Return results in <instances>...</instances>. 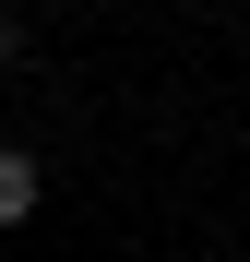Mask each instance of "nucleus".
Returning a JSON list of instances; mask_svg holds the SVG:
<instances>
[{"label": "nucleus", "instance_id": "nucleus-1", "mask_svg": "<svg viewBox=\"0 0 250 262\" xmlns=\"http://www.w3.org/2000/svg\"><path fill=\"white\" fill-rule=\"evenodd\" d=\"M36 191H48V179H36V155H24V143H0V227H24Z\"/></svg>", "mask_w": 250, "mask_h": 262}, {"label": "nucleus", "instance_id": "nucleus-2", "mask_svg": "<svg viewBox=\"0 0 250 262\" xmlns=\"http://www.w3.org/2000/svg\"><path fill=\"white\" fill-rule=\"evenodd\" d=\"M24 48H36V36H24V12H0V72H12Z\"/></svg>", "mask_w": 250, "mask_h": 262}]
</instances>
